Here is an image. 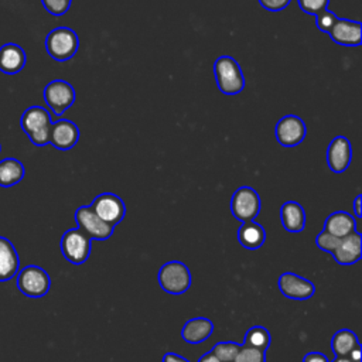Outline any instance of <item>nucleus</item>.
<instances>
[{"mask_svg": "<svg viewBox=\"0 0 362 362\" xmlns=\"http://www.w3.org/2000/svg\"><path fill=\"white\" fill-rule=\"evenodd\" d=\"M75 222L82 232H85L90 239H95V240L109 239L115 229V226L102 221L95 214V211L92 209L90 205L79 206L75 211Z\"/></svg>", "mask_w": 362, "mask_h": 362, "instance_id": "1a4fd4ad", "label": "nucleus"}, {"mask_svg": "<svg viewBox=\"0 0 362 362\" xmlns=\"http://www.w3.org/2000/svg\"><path fill=\"white\" fill-rule=\"evenodd\" d=\"M64 257L72 264H83L92 250V239L79 228L64 232L59 242Z\"/></svg>", "mask_w": 362, "mask_h": 362, "instance_id": "423d86ee", "label": "nucleus"}, {"mask_svg": "<svg viewBox=\"0 0 362 362\" xmlns=\"http://www.w3.org/2000/svg\"><path fill=\"white\" fill-rule=\"evenodd\" d=\"M161 362H189L187 358L178 355V354H174V352H167L164 354Z\"/></svg>", "mask_w": 362, "mask_h": 362, "instance_id": "72a5a7b5", "label": "nucleus"}, {"mask_svg": "<svg viewBox=\"0 0 362 362\" xmlns=\"http://www.w3.org/2000/svg\"><path fill=\"white\" fill-rule=\"evenodd\" d=\"M352 161L351 141L344 136L334 137L327 148V164L332 173H344Z\"/></svg>", "mask_w": 362, "mask_h": 362, "instance_id": "ddd939ff", "label": "nucleus"}, {"mask_svg": "<svg viewBox=\"0 0 362 362\" xmlns=\"http://www.w3.org/2000/svg\"><path fill=\"white\" fill-rule=\"evenodd\" d=\"M79 140L78 126L66 119L52 122L49 130V144L58 150H69Z\"/></svg>", "mask_w": 362, "mask_h": 362, "instance_id": "dca6fc26", "label": "nucleus"}, {"mask_svg": "<svg viewBox=\"0 0 362 362\" xmlns=\"http://www.w3.org/2000/svg\"><path fill=\"white\" fill-rule=\"evenodd\" d=\"M238 240L245 249L256 250L263 246L266 240V230L260 223H256L255 221L242 222L238 229Z\"/></svg>", "mask_w": 362, "mask_h": 362, "instance_id": "4be33fe9", "label": "nucleus"}, {"mask_svg": "<svg viewBox=\"0 0 362 362\" xmlns=\"http://www.w3.org/2000/svg\"><path fill=\"white\" fill-rule=\"evenodd\" d=\"M214 331V322L205 317H195L188 320L182 329L181 337L188 344H201L211 337Z\"/></svg>", "mask_w": 362, "mask_h": 362, "instance_id": "6ab92c4d", "label": "nucleus"}, {"mask_svg": "<svg viewBox=\"0 0 362 362\" xmlns=\"http://www.w3.org/2000/svg\"><path fill=\"white\" fill-rule=\"evenodd\" d=\"M361 344L358 341V337L351 329H339L337 331L331 338V349L335 354V356H348L351 352L358 348Z\"/></svg>", "mask_w": 362, "mask_h": 362, "instance_id": "b1692460", "label": "nucleus"}, {"mask_svg": "<svg viewBox=\"0 0 362 362\" xmlns=\"http://www.w3.org/2000/svg\"><path fill=\"white\" fill-rule=\"evenodd\" d=\"M24 49L13 42H7L0 47V71L7 75L18 74L25 65Z\"/></svg>", "mask_w": 362, "mask_h": 362, "instance_id": "a211bd4d", "label": "nucleus"}, {"mask_svg": "<svg viewBox=\"0 0 362 362\" xmlns=\"http://www.w3.org/2000/svg\"><path fill=\"white\" fill-rule=\"evenodd\" d=\"M298 4H300V8L307 14L317 16L321 11L327 10L329 0H298Z\"/></svg>", "mask_w": 362, "mask_h": 362, "instance_id": "cd10ccee", "label": "nucleus"}, {"mask_svg": "<svg viewBox=\"0 0 362 362\" xmlns=\"http://www.w3.org/2000/svg\"><path fill=\"white\" fill-rule=\"evenodd\" d=\"M95 214L106 223L116 226L126 215V205L123 199L113 192L99 194L90 204Z\"/></svg>", "mask_w": 362, "mask_h": 362, "instance_id": "9d476101", "label": "nucleus"}, {"mask_svg": "<svg viewBox=\"0 0 362 362\" xmlns=\"http://www.w3.org/2000/svg\"><path fill=\"white\" fill-rule=\"evenodd\" d=\"M0 150H1V146H0Z\"/></svg>", "mask_w": 362, "mask_h": 362, "instance_id": "4c0bfd02", "label": "nucleus"}, {"mask_svg": "<svg viewBox=\"0 0 362 362\" xmlns=\"http://www.w3.org/2000/svg\"><path fill=\"white\" fill-rule=\"evenodd\" d=\"M338 239H339V238H335V236L329 235L328 232L322 230V232H320V233L317 235L315 243H317V246H318L321 250L331 253V252L335 249V246H337V243H338Z\"/></svg>", "mask_w": 362, "mask_h": 362, "instance_id": "c756f323", "label": "nucleus"}, {"mask_svg": "<svg viewBox=\"0 0 362 362\" xmlns=\"http://www.w3.org/2000/svg\"><path fill=\"white\" fill-rule=\"evenodd\" d=\"M260 6L269 11H280L287 7L290 0H259Z\"/></svg>", "mask_w": 362, "mask_h": 362, "instance_id": "2f4dec72", "label": "nucleus"}, {"mask_svg": "<svg viewBox=\"0 0 362 362\" xmlns=\"http://www.w3.org/2000/svg\"><path fill=\"white\" fill-rule=\"evenodd\" d=\"M44 100L55 116H61L75 102L74 86L62 79H54L44 88Z\"/></svg>", "mask_w": 362, "mask_h": 362, "instance_id": "6e6552de", "label": "nucleus"}, {"mask_svg": "<svg viewBox=\"0 0 362 362\" xmlns=\"http://www.w3.org/2000/svg\"><path fill=\"white\" fill-rule=\"evenodd\" d=\"M79 47V38L72 28L57 27L51 30L45 38V48L51 58L66 61L72 58Z\"/></svg>", "mask_w": 362, "mask_h": 362, "instance_id": "20e7f679", "label": "nucleus"}, {"mask_svg": "<svg viewBox=\"0 0 362 362\" xmlns=\"http://www.w3.org/2000/svg\"><path fill=\"white\" fill-rule=\"evenodd\" d=\"M328 34L339 45L356 47L362 41V24L359 21L337 18Z\"/></svg>", "mask_w": 362, "mask_h": 362, "instance_id": "4468645a", "label": "nucleus"}, {"mask_svg": "<svg viewBox=\"0 0 362 362\" xmlns=\"http://www.w3.org/2000/svg\"><path fill=\"white\" fill-rule=\"evenodd\" d=\"M331 362H354V361L348 356H335L334 361H331Z\"/></svg>", "mask_w": 362, "mask_h": 362, "instance_id": "e433bc0d", "label": "nucleus"}, {"mask_svg": "<svg viewBox=\"0 0 362 362\" xmlns=\"http://www.w3.org/2000/svg\"><path fill=\"white\" fill-rule=\"evenodd\" d=\"M24 165L20 160L7 157L0 160V187L8 188L20 182L24 177Z\"/></svg>", "mask_w": 362, "mask_h": 362, "instance_id": "5701e85b", "label": "nucleus"}, {"mask_svg": "<svg viewBox=\"0 0 362 362\" xmlns=\"http://www.w3.org/2000/svg\"><path fill=\"white\" fill-rule=\"evenodd\" d=\"M198 362H221L212 352H206V354H204L199 359H198Z\"/></svg>", "mask_w": 362, "mask_h": 362, "instance_id": "c9c22d12", "label": "nucleus"}, {"mask_svg": "<svg viewBox=\"0 0 362 362\" xmlns=\"http://www.w3.org/2000/svg\"><path fill=\"white\" fill-rule=\"evenodd\" d=\"M260 197L256 189L249 185L239 187L230 198V212L240 222L255 221V218L260 212Z\"/></svg>", "mask_w": 362, "mask_h": 362, "instance_id": "0eeeda50", "label": "nucleus"}, {"mask_svg": "<svg viewBox=\"0 0 362 362\" xmlns=\"http://www.w3.org/2000/svg\"><path fill=\"white\" fill-rule=\"evenodd\" d=\"M240 346L242 345L233 341H225V342L215 344L209 352H212L221 362H233Z\"/></svg>", "mask_w": 362, "mask_h": 362, "instance_id": "a878e982", "label": "nucleus"}, {"mask_svg": "<svg viewBox=\"0 0 362 362\" xmlns=\"http://www.w3.org/2000/svg\"><path fill=\"white\" fill-rule=\"evenodd\" d=\"M16 284H17V288L25 297L40 298L49 291L51 279L42 267L37 264H28V266H24L17 273Z\"/></svg>", "mask_w": 362, "mask_h": 362, "instance_id": "39448f33", "label": "nucleus"}, {"mask_svg": "<svg viewBox=\"0 0 362 362\" xmlns=\"http://www.w3.org/2000/svg\"><path fill=\"white\" fill-rule=\"evenodd\" d=\"M214 74L219 90L225 95H238L245 88V76L238 61L222 55L214 62Z\"/></svg>", "mask_w": 362, "mask_h": 362, "instance_id": "f03ea898", "label": "nucleus"}, {"mask_svg": "<svg viewBox=\"0 0 362 362\" xmlns=\"http://www.w3.org/2000/svg\"><path fill=\"white\" fill-rule=\"evenodd\" d=\"M338 264L349 266L356 263L362 256V236L354 232L345 238H339L335 249L331 252Z\"/></svg>", "mask_w": 362, "mask_h": 362, "instance_id": "2eb2a0df", "label": "nucleus"}, {"mask_svg": "<svg viewBox=\"0 0 362 362\" xmlns=\"http://www.w3.org/2000/svg\"><path fill=\"white\" fill-rule=\"evenodd\" d=\"M303 362H329L322 352H308L303 356Z\"/></svg>", "mask_w": 362, "mask_h": 362, "instance_id": "473e14b6", "label": "nucleus"}, {"mask_svg": "<svg viewBox=\"0 0 362 362\" xmlns=\"http://www.w3.org/2000/svg\"><path fill=\"white\" fill-rule=\"evenodd\" d=\"M243 345L266 351L270 345V334L263 325H255L246 331Z\"/></svg>", "mask_w": 362, "mask_h": 362, "instance_id": "393cba45", "label": "nucleus"}, {"mask_svg": "<svg viewBox=\"0 0 362 362\" xmlns=\"http://www.w3.org/2000/svg\"><path fill=\"white\" fill-rule=\"evenodd\" d=\"M280 221L290 233H298L305 226V212L296 201H287L280 206Z\"/></svg>", "mask_w": 362, "mask_h": 362, "instance_id": "412c9836", "label": "nucleus"}, {"mask_svg": "<svg viewBox=\"0 0 362 362\" xmlns=\"http://www.w3.org/2000/svg\"><path fill=\"white\" fill-rule=\"evenodd\" d=\"M361 199H362V195L358 194L355 197V201H354V212H355V216L356 218H361L362 216V211H361Z\"/></svg>", "mask_w": 362, "mask_h": 362, "instance_id": "f704fd0d", "label": "nucleus"}, {"mask_svg": "<svg viewBox=\"0 0 362 362\" xmlns=\"http://www.w3.org/2000/svg\"><path fill=\"white\" fill-rule=\"evenodd\" d=\"M324 230L335 238H345L356 232L355 218L345 211H335L327 216L324 222Z\"/></svg>", "mask_w": 362, "mask_h": 362, "instance_id": "aec40b11", "label": "nucleus"}, {"mask_svg": "<svg viewBox=\"0 0 362 362\" xmlns=\"http://www.w3.org/2000/svg\"><path fill=\"white\" fill-rule=\"evenodd\" d=\"M160 287L174 296L184 294L191 286V273L189 269L178 260H171L164 263L157 274Z\"/></svg>", "mask_w": 362, "mask_h": 362, "instance_id": "7ed1b4c3", "label": "nucleus"}, {"mask_svg": "<svg viewBox=\"0 0 362 362\" xmlns=\"http://www.w3.org/2000/svg\"><path fill=\"white\" fill-rule=\"evenodd\" d=\"M20 124L33 144L40 147L49 144V130L52 120L45 107L31 106L25 109L21 115Z\"/></svg>", "mask_w": 362, "mask_h": 362, "instance_id": "f257e3e1", "label": "nucleus"}, {"mask_svg": "<svg viewBox=\"0 0 362 362\" xmlns=\"http://www.w3.org/2000/svg\"><path fill=\"white\" fill-rule=\"evenodd\" d=\"M337 18H338V17H337L332 11L324 10V11H321L320 14L315 16V24H317L318 30H321V31H324V33H328V31L331 30V27L334 25V23H335Z\"/></svg>", "mask_w": 362, "mask_h": 362, "instance_id": "7c9ffc66", "label": "nucleus"}, {"mask_svg": "<svg viewBox=\"0 0 362 362\" xmlns=\"http://www.w3.org/2000/svg\"><path fill=\"white\" fill-rule=\"evenodd\" d=\"M277 286L280 293L291 300H308L315 293V286L311 280L291 272L280 274Z\"/></svg>", "mask_w": 362, "mask_h": 362, "instance_id": "f8f14e48", "label": "nucleus"}, {"mask_svg": "<svg viewBox=\"0 0 362 362\" xmlns=\"http://www.w3.org/2000/svg\"><path fill=\"white\" fill-rule=\"evenodd\" d=\"M72 0H41L44 8L52 16H62L71 7Z\"/></svg>", "mask_w": 362, "mask_h": 362, "instance_id": "c85d7f7f", "label": "nucleus"}, {"mask_svg": "<svg viewBox=\"0 0 362 362\" xmlns=\"http://www.w3.org/2000/svg\"><path fill=\"white\" fill-rule=\"evenodd\" d=\"M20 256L10 239L0 236V281L11 280L17 276Z\"/></svg>", "mask_w": 362, "mask_h": 362, "instance_id": "f3484780", "label": "nucleus"}, {"mask_svg": "<svg viewBox=\"0 0 362 362\" xmlns=\"http://www.w3.org/2000/svg\"><path fill=\"white\" fill-rule=\"evenodd\" d=\"M274 133L279 144L284 147H294L304 140L307 134V127L303 119H300L298 116L287 115L277 122Z\"/></svg>", "mask_w": 362, "mask_h": 362, "instance_id": "9b49d317", "label": "nucleus"}, {"mask_svg": "<svg viewBox=\"0 0 362 362\" xmlns=\"http://www.w3.org/2000/svg\"><path fill=\"white\" fill-rule=\"evenodd\" d=\"M233 362H266V351L242 345Z\"/></svg>", "mask_w": 362, "mask_h": 362, "instance_id": "bb28decb", "label": "nucleus"}]
</instances>
